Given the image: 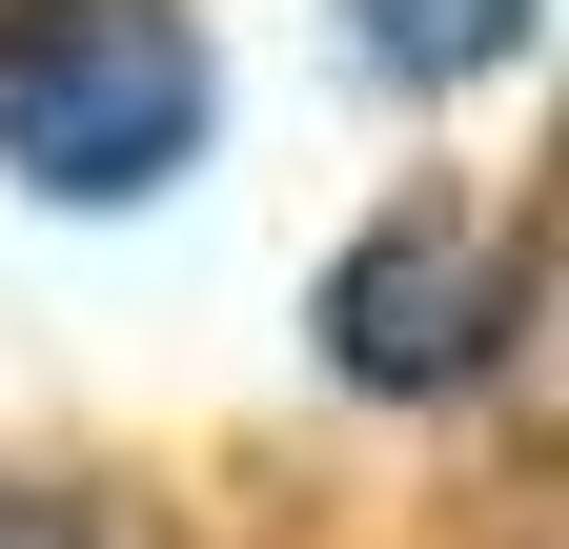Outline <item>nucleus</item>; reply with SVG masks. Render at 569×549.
Masks as SVG:
<instances>
[{
    "instance_id": "1",
    "label": "nucleus",
    "mask_w": 569,
    "mask_h": 549,
    "mask_svg": "<svg viewBox=\"0 0 569 549\" xmlns=\"http://www.w3.org/2000/svg\"><path fill=\"white\" fill-rule=\"evenodd\" d=\"M203 163V41L183 0H0V183L41 203H163Z\"/></svg>"
},
{
    "instance_id": "2",
    "label": "nucleus",
    "mask_w": 569,
    "mask_h": 549,
    "mask_svg": "<svg viewBox=\"0 0 569 549\" xmlns=\"http://www.w3.org/2000/svg\"><path fill=\"white\" fill-rule=\"evenodd\" d=\"M509 326H529V264H509V224H488V203H448V183L387 203V224L326 264V387H367V407L468 387Z\"/></svg>"
},
{
    "instance_id": "3",
    "label": "nucleus",
    "mask_w": 569,
    "mask_h": 549,
    "mask_svg": "<svg viewBox=\"0 0 569 549\" xmlns=\"http://www.w3.org/2000/svg\"><path fill=\"white\" fill-rule=\"evenodd\" d=\"M529 21H549V0H346V61L407 82V102H448V82H509Z\"/></svg>"
},
{
    "instance_id": "4",
    "label": "nucleus",
    "mask_w": 569,
    "mask_h": 549,
    "mask_svg": "<svg viewBox=\"0 0 569 549\" xmlns=\"http://www.w3.org/2000/svg\"><path fill=\"white\" fill-rule=\"evenodd\" d=\"M0 549H122V529H82L61 489H0Z\"/></svg>"
}]
</instances>
